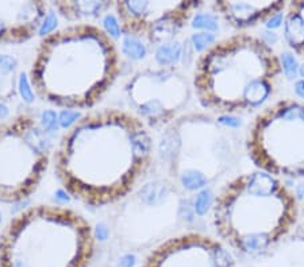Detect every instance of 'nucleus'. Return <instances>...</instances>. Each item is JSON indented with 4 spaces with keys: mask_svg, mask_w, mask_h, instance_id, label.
Wrapping results in <instances>:
<instances>
[{
    "mask_svg": "<svg viewBox=\"0 0 304 267\" xmlns=\"http://www.w3.org/2000/svg\"><path fill=\"white\" fill-rule=\"evenodd\" d=\"M246 151L258 170L277 178H304V103L282 99L252 121Z\"/></svg>",
    "mask_w": 304,
    "mask_h": 267,
    "instance_id": "0eeeda50",
    "label": "nucleus"
},
{
    "mask_svg": "<svg viewBox=\"0 0 304 267\" xmlns=\"http://www.w3.org/2000/svg\"><path fill=\"white\" fill-rule=\"evenodd\" d=\"M180 194L166 178L139 185L118 208L114 219L118 240L129 248H144L161 240L180 219Z\"/></svg>",
    "mask_w": 304,
    "mask_h": 267,
    "instance_id": "1a4fd4ad",
    "label": "nucleus"
},
{
    "mask_svg": "<svg viewBox=\"0 0 304 267\" xmlns=\"http://www.w3.org/2000/svg\"><path fill=\"white\" fill-rule=\"evenodd\" d=\"M53 6L68 21H87V19H97L106 14L111 7L115 6V2L102 0V2H65L58 0Z\"/></svg>",
    "mask_w": 304,
    "mask_h": 267,
    "instance_id": "dca6fc26",
    "label": "nucleus"
},
{
    "mask_svg": "<svg viewBox=\"0 0 304 267\" xmlns=\"http://www.w3.org/2000/svg\"><path fill=\"white\" fill-rule=\"evenodd\" d=\"M18 89L21 92V96H22L25 101L30 103V101L34 100V89H33L30 80L26 77V74H21L19 84H18Z\"/></svg>",
    "mask_w": 304,
    "mask_h": 267,
    "instance_id": "aec40b11",
    "label": "nucleus"
},
{
    "mask_svg": "<svg viewBox=\"0 0 304 267\" xmlns=\"http://www.w3.org/2000/svg\"><path fill=\"white\" fill-rule=\"evenodd\" d=\"M93 254L92 225L61 205L27 208L0 236V267H88Z\"/></svg>",
    "mask_w": 304,
    "mask_h": 267,
    "instance_id": "423d86ee",
    "label": "nucleus"
},
{
    "mask_svg": "<svg viewBox=\"0 0 304 267\" xmlns=\"http://www.w3.org/2000/svg\"><path fill=\"white\" fill-rule=\"evenodd\" d=\"M41 124L45 128L46 132H52V131H56L60 127V121H58V116L54 111H45L42 115H41Z\"/></svg>",
    "mask_w": 304,
    "mask_h": 267,
    "instance_id": "6ab92c4d",
    "label": "nucleus"
},
{
    "mask_svg": "<svg viewBox=\"0 0 304 267\" xmlns=\"http://www.w3.org/2000/svg\"><path fill=\"white\" fill-rule=\"evenodd\" d=\"M122 52L125 53V56L133 60H141L146 54V48L142 43V41L135 37L125 35L123 42H122Z\"/></svg>",
    "mask_w": 304,
    "mask_h": 267,
    "instance_id": "a211bd4d",
    "label": "nucleus"
},
{
    "mask_svg": "<svg viewBox=\"0 0 304 267\" xmlns=\"http://www.w3.org/2000/svg\"><path fill=\"white\" fill-rule=\"evenodd\" d=\"M154 143L133 112L103 109L78 117L62 135L56 173L78 201L100 208L129 196L152 166Z\"/></svg>",
    "mask_w": 304,
    "mask_h": 267,
    "instance_id": "f257e3e1",
    "label": "nucleus"
},
{
    "mask_svg": "<svg viewBox=\"0 0 304 267\" xmlns=\"http://www.w3.org/2000/svg\"><path fill=\"white\" fill-rule=\"evenodd\" d=\"M49 13V3L42 0L0 2V43L19 45L34 38Z\"/></svg>",
    "mask_w": 304,
    "mask_h": 267,
    "instance_id": "ddd939ff",
    "label": "nucleus"
},
{
    "mask_svg": "<svg viewBox=\"0 0 304 267\" xmlns=\"http://www.w3.org/2000/svg\"><path fill=\"white\" fill-rule=\"evenodd\" d=\"M296 196L281 178L262 170L235 176L214 200L218 236L246 256H261L289 235L299 219Z\"/></svg>",
    "mask_w": 304,
    "mask_h": 267,
    "instance_id": "20e7f679",
    "label": "nucleus"
},
{
    "mask_svg": "<svg viewBox=\"0 0 304 267\" xmlns=\"http://www.w3.org/2000/svg\"><path fill=\"white\" fill-rule=\"evenodd\" d=\"M121 263H125V266L123 267H131V262H130V256H125V258L122 259Z\"/></svg>",
    "mask_w": 304,
    "mask_h": 267,
    "instance_id": "412c9836",
    "label": "nucleus"
},
{
    "mask_svg": "<svg viewBox=\"0 0 304 267\" xmlns=\"http://www.w3.org/2000/svg\"><path fill=\"white\" fill-rule=\"evenodd\" d=\"M125 93L133 113L149 129H164L185 113L192 85L185 74L172 66L145 68L129 78Z\"/></svg>",
    "mask_w": 304,
    "mask_h": 267,
    "instance_id": "9d476101",
    "label": "nucleus"
},
{
    "mask_svg": "<svg viewBox=\"0 0 304 267\" xmlns=\"http://www.w3.org/2000/svg\"><path fill=\"white\" fill-rule=\"evenodd\" d=\"M200 5L201 2L117 0L114 9L125 35L158 45L177 35Z\"/></svg>",
    "mask_w": 304,
    "mask_h": 267,
    "instance_id": "9b49d317",
    "label": "nucleus"
},
{
    "mask_svg": "<svg viewBox=\"0 0 304 267\" xmlns=\"http://www.w3.org/2000/svg\"><path fill=\"white\" fill-rule=\"evenodd\" d=\"M285 2H214V10L235 29H249L269 21L270 18L287 9Z\"/></svg>",
    "mask_w": 304,
    "mask_h": 267,
    "instance_id": "4468645a",
    "label": "nucleus"
},
{
    "mask_svg": "<svg viewBox=\"0 0 304 267\" xmlns=\"http://www.w3.org/2000/svg\"><path fill=\"white\" fill-rule=\"evenodd\" d=\"M18 61L14 56L0 53V101L15 96L18 89Z\"/></svg>",
    "mask_w": 304,
    "mask_h": 267,
    "instance_id": "f3484780",
    "label": "nucleus"
},
{
    "mask_svg": "<svg viewBox=\"0 0 304 267\" xmlns=\"http://www.w3.org/2000/svg\"><path fill=\"white\" fill-rule=\"evenodd\" d=\"M119 74V52L113 37L89 23L50 31L39 42L31 64L35 95L65 111L99 103Z\"/></svg>",
    "mask_w": 304,
    "mask_h": 267,
    "instance_id": "f03ea898",
    "label": "nucleus"
},
{
    "mask_svg": "<svg viewBox=\"0 0 304 267\" xmlns=\"http://www.w3.org/2000/svg\"><path fill=\"white\" fill-rule=\"evenodd\" d=\"M281 73L280 58L264 39L238 33L201 53L192 86L199 103L213 112L245 115L269 101Z\"/></svg>",
    "mask_w": 304,
    "mask_h": 267,
    "instance_id": "7ed1b4c3",
    "label": "nucleus"
},
{
    "mask_svg": "<svg viewBox=\"0 0 304 267\" xmlns=\"http://www.w3.org/2000/svg\"><path fill=\"white\" fill-rule=\"evenodd\" d=\"M141 267H237V264L222 240L200 232H184L158 243Z\"/></svg>",
    "mask_w": 304,
    "mask_h": 267,
    "instance_id": "f8f14e48",
    "label": "nucleus"
},
{
    "mask_svg": "<svg viewBox=\"0 0 304 267\" xmlns=\"http://www.w3.org/2000/svg\"><path fill=\"white\" fill-rule=\"evenodd\" d=\"M52 150L49 132L30 113L0 124L2 203H21L34 193L48 170Z\"/></svg>",
    "mask_w": 304,
    "mask_h": 267,
    "instance_id": "6e6552de",
    "label": "nucleus"
},
{
    "mask_svg": "<svg viewBox=\"0 0 304 267\" xmlns=\"http://www.w3.org/2000/svg\"><path fill=\"white\" fill-rule=\"evenodd\" d=\"M282 37L292 52L304 58V0L289 2L282 21Z\"/></svg>",
    "mask_w": 304,
    "mask_h": 267,
    "instance_id": "2eb2a0df",
    "label": "nucleus"
},
{
    "mask_svg": "<svg viewBox=\"0 0 304 267\" xmlns=\"http://www.w3.org/2000/svg\"><path fill=\"white\" fill-rule=\"evenodd\" d=\"M301 213H303V217H304V203H303V209H301Z\"/></svg>",
    "mask_w": 304,
    "mask_h": 267,
    "instance_id": "4be33fe9",
    "label": "nucleus"
},
{
    "mask_svg": "<svg viewBox=\"0 0 304 267\" xmlns=\"http://www.w3.org/2000/svg\"><path fill=\"white\" fill-rule=\"evenodd\" d=\"M157 153L166 180L181 194L195 193L237 170L242 141L217 115L185 112L162 129Z\"/></svg>",
    "mask_w": 304,
    "mask_h": 267,
    "instance_id": "39448f33",
    "label": "nucleus"
}]
</instances>
